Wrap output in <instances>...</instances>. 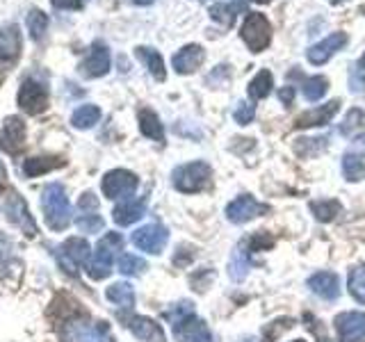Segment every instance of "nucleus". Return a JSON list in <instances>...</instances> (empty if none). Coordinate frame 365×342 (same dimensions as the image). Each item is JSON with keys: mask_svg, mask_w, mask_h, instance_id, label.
<instances>
[{"mask_svg": "<svg viewBox=\"0 0 365 342\" xmlns=\"http://www.w3.org/2000/svg\"><path fill=\"white\" fill-rule=\"evenodd\" d=\"M41 210L51 231H64L71 224V203H68L66 190L60 182H48L41 190Z\"/></svg>", "mask_w": 365, "mask_h": 342, "instance_id": "f257e3e1", "label": "nucleus"}, {"mask_svg": "<svg viewBox=\"0 0 365 342\" xmlns=\"http://www.w3.org/2000/svg\"><path fill=\"white\" fill-rule=\"evenodd\" d=\"M62 342H114L112 331L106 322H94L85 315L68 317L60 326Z\"/></svg>", "mask_w": 365, "mask_h": 342, "instance_id": "f03ea898", "label": "nucleus"}, {"mask_svg": "<svg viewBox=\"0 0 365 342\" xmlns=\"http://www.w3.org/2000/svg\"><path fill=\"white\" fill-rule=\"evenodd\" d=\"M121 242H123V237L119 233H106L98 239L94 254H91L89 260H87V274H89L91 279L101 281V279H106L108 274L112 271L114 254H117V251L121 249Z\"/></svg>", "mask_w": 365, "mask_h": 342, "instance_id": "7ed1b4c3", "label": "nucleus"}, {"mask_svg": "<svg viewBox=\"0 0 365 342\" xmlns=\"http://www.w3.org/2000/svg\"><path fill=\"white\" fill-rule=\"evenodd\" d=\"M171 182L174 187L182 194H197L203 192L210 182V167L203 160H194V162L180 165L171 174Z\"/></svg>", "mask_w": 365, "mask_h": 342, "instance_id": "20e7f679", "label": "nucleus"}, {"mask_svg": "<svg viewBox=\"0 0 365 342\" xmlns=\"http://www.w3.org/2000/svg\"><path fill=\"white\" fill-rule=\"evenodd\" d=\"M19 108L26 114H41L48 108V85L37 76H26L16 94Z\"/></svg>", "mask_w": 365, "mask_h": 342, "instance_id": "39448f33", "label": "nucleus"}, {"mask_svg": "<svg viewBox=\"0 0 365 342\" xmlns=\"http://www.w3.org/2000/svg\"><path fill=\"white\" fill-rule=\"evenodd\" d=\"M240 37L251 53H262L272 41V26L267 16L260 14V11H249L242 23V30H240Z\"/></svg>", "mask_w": 365, "mask_h": 342, "instance_id": "423d86ee", "label": "nucleus"}, {"mask_svg": "<svg viewBox=\"0 0 365 342\" xmlns=\"http://www.w3.org/2000/svg\"><path fill=\"white\" fill-rule=\"evenodd\" d=\"M137 185H140V180H137V176L128 169H112L103 176V182H101L103 194L112 201L130 199L137 190Z\"/></svg>", "mask_w": 365, "mask_h": 342, "instance_id": "0eeeda50", "label": "nucleus"}, {"mask_svg": "<svg viewBox=\"0 0 365 342\" xmlns=\"http://www.w3.org/2000/svg\"><path fill=\"white\" fill-rule=\"evenodd\" d=\"M112 68V55H110V48L103 41H94L89 46V51L85 53V57L80 60L78 64V71L83 78H103L108 76Z\"/></svg>", "mask_w": 365, "mask_h": 342, "instance_id": "6e6552de", "label": "nucleus"}, {"mask_svg": "<svg viewBox=\"0 0 365 342\" xmlns=\"http://www.w3.org/2000/svg\"><path fill=\"white\" fill-rule=\"evenodd\" d=\"M171 328H174V336L178 342H215V336L208 324L194 313L178 317L176 322H171Z\"/></svg>", "mask_w": 365, "mask_h": 342, "instance_id": "1a4fd4ad", "label": "nucleus"}, {"mask_svg": "<svg viewBox=\"0 0 365 342\" xmlns=\"http://www.w3.org/2000/svg\"><path fill=\"white\" fill-rule=\"evenodd\" d=\"M73 222L83 233L103 231V217L98 214V201L91 192H85L83 197H80Z\"/></svg>", "mask_w": 365, "mask_h": 342, "instance_id": "9d476101", "label": "nucleus"}, {"mask_svg": "<svg viewBox=\"0 0 365 342\" xmlns=\"http://www.w3.org/2000/svg\"><path fill=\"white\" fill-rule=\"evenodd\" d=\"M89 242L83 237H71L66 239V242L57 249V262H60V267L68 274H76L78 267L83 265V262L89 260Z\"/></svg>", "mask_w": 365, "mask_h": 342, "instance_id": "9b49d317", "label": "nucleus"}, {"mask_svg": "<svg viewBox=\"0 0 365 342\" xmlns=\"http://www.w3.org/2000/svg\"><path fill=\"white\" fill-rule=\"evenodd\" d=\"M133 244L137 249L146 251V254H163V249L167 247V239H169V231L163 224H146L142 228H137L133 233Z\"/></svg>", "mask_w": 365, "mask_h": 342, "instance_id": "f8f14e48", "label": "nucleus"}, {"mask_svg": "<svg viewBox=\"0 0 365 342\" xmlns=\"http://www.w3.org/2000/svg\"><path fill=\"white\" fill-rule=\"evenodd\" d=\"M347 41H349L347 32H331L329 37H324L322 41L313 43L311 48L306 51V60L311 62V64H315V66H322V64H327L338 51L345 48Z\"/></svg>", "mask_w": 365, "mask_h": 342, "instance_id": "ddd939ff", "label": "nucleus"}, {"mask_svg": "<svg viewBox=\"0 0 365 342\" xmlns=\"http://www.w3.org/2000/svg\"><path fill=\"white\" fill-rule=\"evenodd\" d=\"M269 208L265 203L256 201L251 194H242V197L233 199L231 203L226 205V219L233 224H247L251 219H256L258 214L267 212Z\"/></svg>", "mask_w": 365, "mask_h": 342, "instance_id": "4468645a", "label": "nucleus"}, {"mask_svg": "<svg viewBox=\"0 0 365 342\" xmlns=\"http://www.w3.org/2000/svg\"><path fill=\"white\" fill-rule=\"evenodd\" d=\"M338 342H365V313L347 311L336 317Z\"/></svg>", "mask_w": 365, "mask_h": 342, "instance_id": "2eb2a0df", "label": "nucleus"}, {"mask_svg": "<svg viewBox=\"0 0 365 342\" xmlns=\"http://www.w3.org/2000/svg\"><path fill=\"white\" fill-rule=\"evenodd\" d=\"M26 121L21 117H7L3 128H0V151H5L9 155L19 153L26 146Z\"/></svg>", "mask_w": 365, "mask_h": 342, "instance_id": "dca6fc26", "label": "nucleus"}, {"mask_svg": "<svg viewBox=\"0 0 365 342\" xmlns=\"http://www.w3.org/2000/svg\"><path fill=\"white\" fill-rule=\"evenodd\" d=\"M23 48V34L19 23H5L0 26V64L16 62Z\"/></svg>", "mask_w": 365, "mask_h": 342, "instance_id": "f3484780", "label": "nucleus"}, {"mask_svg": "<svg viewBox=\"0 0 365 342\" xmlns=\"http://www.w3.org/2000/svg\"><path fill=\"white\" fill-rule=\"evenodd\" d=\"M3 210L9 219L21 228V231H26V235H37V226H34L32 217L28 212V205L16 192H9V197L3 203Z\"/></svg>", "mask_w": 365, "mask_h": 342, "instance_id": "a211bd4d", "label": "nucleus"}, {"mask_svg": "<svg viewBox=\"0 0 365 342\" xmlns=\"http://www.w3.org/2000/svg\"><path fill=\"white\" fill-rule=\"evenodd\" d=\"M203 60H205L203 46H199V43H187V46H182V48L174 57H171V66H174L176 73L187 76V73L197 71V68L203 64Z\"/></svg>", "mask_w": 365, "mask_h": 342, "instance_id": "6ab92c4d", "label": "nucleus"}, {"mask_svg": "<svg viewBox=\"0 0 365 342\" xmlns=\"http://www.w3.org/2000/svg\"><path fill=\"white\" fill-rule=\"evenodd\" d=\"M340 110V100H329L324 103V105H319V108H313V110H306L302 112L299 117H297L294 125L297 128H315V125H329L331 119L336 117Z\"/></svg>", "mask_w": 365, "mask_h": 342, "instance_id": "aec40b11", "label": "nucleus"}, {"mask_svg": "<svg viewBox=\"0 0 365 342\" xmlns=\"http://www.w3.org/2000/svg\"><path fill=\"white\" fill-rule=\"evenodd\" d=\"M128 328L133 331V336L137 340H142V342H167L163 326H160L151 317L135 315V317L128 319Z\"/></svg>", "mask_w": 365, "mask_h": 342, "instance_id": "412c9836", "label": "nucleus"}, {"mask_svg": "<svg viewBox=\"0 0 365 342\" xmlns=\"http://www.w3.org/2000/svg\"><path fill=\"white\" fill-rule=\"evenodd\" d=\"M308 288L327 301H336L340 296V281L334 271H315L313 276H308Z\"/></svg>", "mask_w": 365, "mask_h": 342, "instance_id": "4be33fe9", "label": "nucleus"}, {"mask_svg": "<svg viewBox=\"0 0 365 342\" xmlns=\"http://www.w3.org/2000/svg\"><path fill=\"white\" fill-rule=\"evenodd\" d=\"M146 212V199H123L119 205H114L112 219L119 226H130L135 222H140Z\"/></svg>", "mask_w": 365, "mask_h": 342, "instance_id": "5701e85b", "label": "nucleus"}, {"mask_svg": "<svg viewBox=\"0 0 365 342\" xmlns=\"http://www.w3.org/2000/svg\"><path fill=\"white\" fill-rule=\"evenodd\" d=\"M135 55H137V60L148 68V73H151L155 80L163 83V80L167 78V66H165V60H163V55H160V51L151 48V46H137Z\"/></svg>", "mask_w": 365, "mask_h": 342, "instance_id": "b1692460", "label": "nucleus"}, {"mask_svg": "<svg viewBox=\"0 0 365 342\" xmlns=\"http://www.w3.org/2000/svg\"><path fill=\"white\" fill-rule=\"evenodd\" d=\"M57 167H64V160L62 157H55V155H39V157L23 160V174H26L28 178L48 174V171H53Z\"/></svg>", "mask_w": 365, "mask_h": 342, "instance_id": "393cba45", "label": "nucleus"}, {"mask_svg": "<svg viewBox=\"0 0 365 342\" xmlns=\"http://www.w3.org/2000/svg\"><path fill=\"white\" fill-rule=\"evenodd\" d=\"M137 121H140V130L144 137L153 142H165V125L153 110H140Z\"/></svg>", "mask_w": 365, "mask_h": 342, "instance_id": "a878e982", "label": "nucleus"}, {"mask_svg": "<svg viewBox=\"0 0 365 342\" xmlns=\"http://www.w3.org/2000/svg\"><path fill=\"white\" fill-rule=\"evenodd\" d=\"M98 121H101V108L91 105V103H85V105H80L71 114V125H73V128H78V130L94 128Z\"/></svg>", "mask_w": 365, "mask_h": 342, "instance_id": "bb28decb", "label": "nucleus"}, {"mask_svg": "<svg viewBox=\"0 0 365 342\" xmlns=\"http://www.w3.org/2000/svg\"><path fill=\"white\" fill-rule=\"evenodd\" d=\"M108 301H112L114 306H119L121 311H130L135 306V292H133V285L128 283H114L106 290Z\"/></svg>", "mask_w": 365, "mask_h": 342, "instance_id": "cd10ccee", "label": "nucleus"}, {"mask_svg": "<svg viewBox=\"0 0 365 342\" xmlns=\"http://www.w3.org/2000/svg\"><path fill=\"white\" fill-rule=\"evenodd\" d=\"M342 174L347 180H363L365 178V153L361 151H347L342 157Z\"/></svg>", "mask_w": 365, "mask_h": 342, "instance_id": "c85d7f7f", "label": "nucleus"}, {"mask_svg": "<svg viewBox=\"0 0 365 342\" xmlns=\"http://www.w3.org/2000/svg\"><path fill=\"white\" fill-rule=\"evenodd\" d=\"M329 91V80L324 76H311V78H304L302 83V94L308 103H315L319 100Z\"/></svg>", "mask_w": 365, "mask_h": 342, "instance_id": "c756f323", "label": "nucleus"}, {"mask_svg": "<svg viewBox=\"0 0 365 342\" xmlns=\"http://www.w3.org/2000/svg\"><path fill=\"white\" fill-rule=\"evenodd\" d=\"M242 3H235V5H228V3H217V5H212L210 7V19L212 21H217V23H222V26H226V28H231L233 26V21L237 19V14L242 11Z\"/></svg>", "mask_w": 365, "mask_h": 342, "instance_id": "7c9ffc66", "label": "nucleus"}, {"mask_svg": "<svg viewBox=\"0 0 365 342\" xmlns=\"http://www.w3.org/2000/svg\"><path fill=\"white\" fill-rule=\"evenodd\" d=\"M272 87H274V78H272V73L267 71V68H262V71H258L254 76V80L249 83V96L254 98V100L267 98Z\"/></svg>", "mask_w": 365, "mask_h": 342, "instance_id": "2f4dec72", "label": "nucleus"}, {"mask_svg": "<svg viewBox=\"0 0 365 342\" xmlns=\"http://www.w3.org/2000/svg\"><path fill=\"white\" fill-rule=\"evenodd\" d=\"M311 212L315 214L317 222H334L340 212V203L334 199H319L311 203Z\"/></svg>", "mask_w": 365, "mask_h": 342, "instance_id": "473e14b6", "label": "nucleus"}, {"mask_svg": "<svg viewBox=\"0 0 365 342\" xmlns=\"http://www.w3.org/2000/svg\"><path fill=\"white\" fill-rule=\"evenodd\" d=\"M26 26H28L30 37L34 41H41L46 30H48V16H46L41 9H30V14L26 19Z\"/></svg>", "mask_w": 365, "mask_h": 342, "instance_id": "72a5a7b5", "label": "nucleus"}, {"mask_svg": "<svg viewBox=\"0 0 365 342\" xmlns=\"http://www.w3.org/2000/svg\"><path fill=\"white\" fill-rule=\"evenodd\" d=\"M249 251L242 247V249H235V254L231 258V262H228V274H231V279L233 281H242L247 276V271H249Z\"/></svg>", "mask_w": 365, "mask_h": 342, "instance_id": "f704fd0d", "label": "nucleus"}, {"mask_svg": "<svg viewBox=\"0 0 365 342\" xmlns=\"http://www.w3.org/2000/svg\"><path fill=\"white\" fill-rule=\"evenodd\" d=\"M327 148V137H302V140H297L294 144V153L302 155V157H313V155H319Z\"/></svg>", "mask_w": 365, "mask_h": 342, "instance_id": "c9c22d12", "label": "nucleus"}, {"mask_svg": "<svg viewBox=\"0 0 365 342\" xmlns=\"http://www.w3.org/2000/svg\"><path fill=\"white\" fill-rule=\"evenodd\" d=\"M349 294L356 299L359 304H365V265H359L349 271Z\"/></svg>", "mask_w": 365, "mask_h": 342, "instance_id": "e433bc0d", "label": "nucleus"}, {"mask_svg": "<svg viewBox=\"0 0 365 342\" xmlns=\"http://www.w3.org/2000/svg\"><path fill=\"white\" fill-rule=\"evenodd\" d=\"M363 123H365V114H363V110H359V108H351L349 112H347V117H345V121L340 123V135H345V137H354L356 135L361 128H363Z\"/></svg>", "mask_w": 365, "mask_h": 342, "instance_id": "4c0bfd02", "label": "nucleus"}, {"mask_svg": "<svg viewBox=\"0 0 365 342\" xmlns=\"http://www.w3.org/2000/svg\"><path fill=\"white\" fill-rule=\"evenodd\" d=\"M363 89H365V53L349 68V91L361 94Z\"/></svg>", "mask_w": 365, "mask_h": 342, "instance_id": "58836bf2", "label": "nucleus"}, {"mask_svg": "<svg viewBox=\"0 0 365 342\" xmlns=\"http://www.w3.org/2000/svg\"><path fill=\"white\" fill-rule=\"evenodd\" d=\"M146 269V262L135 256V254H123L119 258V271L125 274V276H137V274H142Z\"/></svg>", "mask_w": 365, "mask_h": 342, "instance_id": "ea45409f", "label": "nucleus"}, {"mask_svg": "<svg viewBox=\"0 0 365 342\" xmlns=\"http://www.w3.org/2000/svg\"><path fill=\"white\" fill-rule=\"evenodd\" d=\"M254 117H256V105H254V103H249V100H242V103H240V105L235 108V112H233V119H235L240 125L251 123V121H254Z\"/></svg>", "mask_w": 365, "mask_h": 342, "instance_id": "a19ab883", "label": "nucleus"}, {"mask_svg": "<svg viewBox=\"0 0 365 342\" xmlns=\"http://www.w3.org/2000/svg\"><path fill=\"white\" fill-rule=\"evenodd\" d=\"M215 276H208L205 279V271L201 269V271H197V274H192L190 276V283H192V288L197 290V292H203L205 290V285H208V281H212Z\"/></svg>", "mask_w": 365, "mask_h": 342, "instance_id": "79ce46f5", "label": "nucleus"}, {"mask_svg": "<svg viewBox=\"0 0 365 342\" xmlns=\"http://www.w3.org/2000/svg\"><path fill=\"white\" fill-rule=\"evenodd\" d=\"M51 5L55 9H64V11H73L83 7V0H51Z\"/></svg>", "mask_w": 365, "mask_h": 342, "instance_id": "37998d69", "label": "nucleus"}, {"mask_svg": "<svg viewBox=\"0 0 365 342\" xmlns=\"http://www.w3.org/2000/svg\"><path fill=\"white\" fill-rule=\"evenodd\" d=\"M294 96H297V89L294 87H281L279 89V100L283 103V105H292Z\"/></svg>", "mask_w": 365, "mask_h": 342, "instance_id": "c03bdc74", "label": "nucleus"}, {"mask_svg": "<svg viewBox=\"0 0 365 342\" xmlns=\"http://www.w3.org/2000/svg\"><path fill=\"white\" fill-rule=\"evenodd\" d=\"M135 5H140V7H146V5H153L155 0H133Z\"/></svg>", "mask_w": 365, "mask_h": 342, "instance_id": "a18cd8bd", "label": "nucleus"}, {"mask_svg": "<svg viewBox=\"0 0 365 342\" xmlns=\"http://www.w3.org/2000/svg\"><path fill=\"white\" fill-rule=\"evenodd\" d=\"M327 3H331V5H342V3H347V0H327Z\"/></svg>", "mask_w": 365, "mask_h": 342, "instance_id": "49530a36", "label": "nucleus"}, {"mask_svg": "<svg viewBox=\"0 0 365 342\" xmlns=\"http://www.w3.org/2000/svg\"><path fill=\"white\" fill-rule=\"evenodd\" d=\"M3 180H5V167L0 165V182H3Z\"/></svg>", "mask_w": 365, "mask_h": 342, "instance_id": "de8ad7c7", "label": "nucleus"}, {"mask_svg": "<svg viewBox=\"0 0 365 342\" xmlns=\"http://www.w3.org/2000/svg\"><path fill=\"white\" fill-rule=\"evenodd\" d=\"M254 3H269V0H254Z\"/></svg>", "mask_w": 365, "mask_h": 342, "instance_id": "09e8293b", "label": "nucleus"}, {"mask_svg": "<svg viewBox=\"0 0 365 342\" xmlns=\"http://www.w3.org/2000/svg\"><path fill=\"white\" fill-rule=\"evenodd\" d=\"M294 342H306V340H294Z\"/></svg>", "mask_w": 365, "mask_h": 342, "instance_id": "8fccbe9b", "label": "nucleus"}, {"mask_svg": "<svg viewBox=\"0 0 365 342\" xmlns=\"http://www.w3.org/2000/svg\"><path fill=\"white\" fill-rule=\"evenodd\" d=\"M201 3H205V0H201Z\"/></svg>", "mask_w": 365, "mask_h": 342, "instance_id": "3c124183", "label": "nucleus"}]
</instances>
